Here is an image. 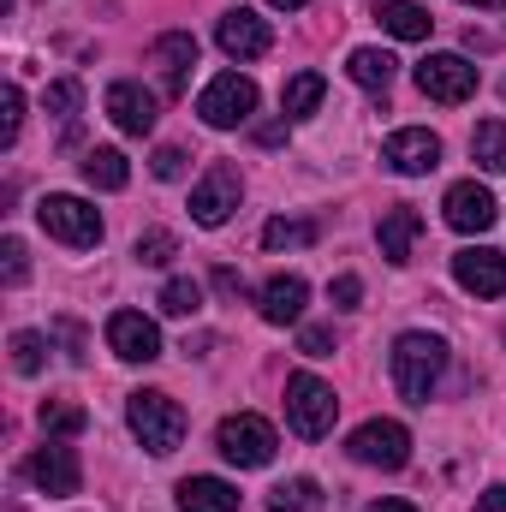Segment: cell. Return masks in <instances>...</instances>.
<instances>
[{
	"label": "cell",
	"instance_id": "cell-24",
	"mask_svg": "<svg viewBox=\"0 0 506 512\" xmlns=\"http://www.w3.org/2000/svg\"><path fill=\"white\" fill-rule=\"evenodd\" d=\"M84 179L96 185V191H126L131 185V167L120 149H84Z\"/></svg>",
	"mask_w": 506,
	"mask_h": 512
},
{
	"label": "cell",
	"instance_id": "cell-17",
	"mask_svg": "<svg viewBox=\"0 0 506 512\" xmlns=\"http://www.w3.org/2000/svg\"><path fill=\"white\" fill-rule=\"evenodd\" d=\"M453 280L477 298H506V256L501 251H459L453 256Z\"/></svg>",
	"mask_w": 506,
	"mask_h": 512
},
{
	"label": "cell",
	"instance_id": "cell-1",
	"mask_svg": "<svg viewBox=\"0 0 506 512\" xmlns=\"http://www.w3.org/2000/svg\"><path fill=\"white\" fill-rule=\"evenodd\" d=\"M387 370H393V387L411 405H429L435 387H441V370H447V340H435V334H399Z\"/></svg>",
	"mask_w": 506,
	"mask_h": 512
},
{
	"label": "cell",
	"instance_id": "cell-39",
	"mask_svg": "<svg viewBox=\"0 0 506 512\" xmlns=\"http://www.w3.org/2000/svg\"><path fill=\"white\" fill-rule=\"evenodd\" d=\"M215 286H221V292H239V286H245V280H239V274H233V268H215Z\"/></svg>",
	"mask_w": 506,
	"mask_h": 512
},
{
	"label": "cell",
	"instance_id": "cell-33",
	"mask_svg": "<svg viewBox=\"0 0 506 512\" xmlns=\"http://www.w3.org/2000/svg\"><path fill=\"white\" fill-rule=\"evenodd\" d=\"M0 108H6V114H0V143L12 149V143H18V126H24V90H18V84H6Z\"/></svg>",
	"mask_w": 506,
	"mask_h": 512
},
{
	"label": "cell",
	"instance_id": "cell-28",
	"mask_svg": "<svg viewBox=\"0 0 506 512\" xmlns=\"http://www.w3.org/2000/svg\"><path fill=\"white\" fill-rule=\"evenodd\" d=\"M155 304H161V316H197L203 310V286L197 280H167Z\"/></svg>",
	"mask_w": 506,
	"mask_h": 512
},
{
	"label": "cell",
	"instance_id": "cell-6",
	"mask_svg": "<svg viewBox=\"0 0 506 512\" xmlns=\"http://www.w3.org/2000/svg\"><path fill=\"white\" fill-rule=\"evenodd\" d=\"M346 453H352L358 465L399 471V465L411 459V429H405V423H393V417H370V423H358V429H352Z\"/></svg>",
	"mask_w": 506,
	"mask_h": 512
},
{
	"label": "cell",
	"instance_id": "cell-34",
	"mask_svg": "<svg viewBox=\"0 0 506 512\" xmlns=\"http://www.w3.org/2000/svg\"><path fill=\"white\" fill-rule=\"evenodd\" d=\"M0 274H6V286H24L30 262H24V245L18 239H0Z\"/></svg>",
	"mask_w": 506,
	"mask_h": 512
},
{
	"label": "cell",
	"instance_id": "cell-41",
	"mask_svg": "<svg viewBox=\"0 0 506 512\" xmlns=\"http://www.w3.org/2000/svg\"><path fill=\"white\" fill-rule=\"evenodd\" d=\"M268 6H280V12H304V0H268Z\"/></svg>",
	"mask_w": 506,
	"mask_h": 512
},
{
	"label": "cell",
	"instance_id": "cell-35",
	"mask_svg": "<svg viewBox=\"0 0 506 512\" xmlns=\"http://www.w3.org/2000/svg\"><path fill=\"white\" fill-rule=\"evenodd\" d=\"M328 298H334L340 310H358V304H364V280H358V274H340V280L328 286Z\"/></svg>",
	"mask_w": 506,
	"mask_h": 512
},
{
	"label": "cell",
	"instance_id": "cell-2",
	"mask_svg": "<svg viewBox=\"0 0 506 512\" xmlns=\"http://www.w3.org/2000/svg\"><path fill=\"white\" fill-rule=\"evenodd\" d=\"M126 417H131V435H137L155 459H161V453H173V447L185 441V405H179L173 393H161V387L131 393Z\"/></svg>",
	"mask_w": 506,
	"mask_h": 512
},
{
	"label": "cell",
	"instance_id": "cell-29",
	"mask_svg": "<svg viewBox=\"0 0 506 512\" xmlns=\"http://www.w3.org/2000/svg\"><path fill=\"white\" fill-rule=\"evenodd\" d=\"M84 405H66V399H48L42 405V435H84Z\"/></svg>",
	"mask_w": 506,
	"mask_h": 512
},
{
	"label": "cell",
	"instance_id": "cell-9",
	"mask_svg": "<svg viewBox=\"0 0 506 512\" xmlns=\"http://www.w3.org/2000/svg\"><path fill=\"white\" fill-rule=\"evenodd\" d=\"M239 197H245L239 167L215 161V167L197 179V191H191V221H197V227H227V221H233V209H239Z\"/></svg>",
	"mask_w": 506,
	"mask_h": 512
},
{
	"label": "cell",
	"instance_id": "cell-26",
	"mask_svg": "<svg viewBox=\"0 0 506 512\" xmlns=\"http://www.w3.org/2000/svg\"><path fill=\"white\" fill-rule=\"evenodd\" d=\"M471 155L489 173H506V120H483V126L471 131Z\"/></svg>",
	"mask_w": 506,
	"mask_h": 512
},
{
	"label": "cell",
	"instance_id": "cell-21",
	"mask_svg": "<svg viewBox=\"0 0 506 512\" xmlns=\"http://www.w3.org/2000/svg\"><path fill=\"white\" fill-rule=\"evenodd\" d=\"M179 512H239V489L227 477H185L179 483Z\"/></svg>",
	"mask_w": 506,
	"mask_h": 512
},
{
	"label": "cell",
	"instance_id": "cell-5",
	"mask_svg": "<svg viewBox=\"0 0 506 512\" xmlns=\"http://www.w3.org/2000/svg\"><path fill=\"white\" fill-rule=\"evenodd\" d=\"M36 221H42V233H48V239L72 245V251H90V245H102V215H96L84 197H66V191H54V197H42V203H36Z\"/></svg>",
	"mask_w": 506,
	"mask_h": 512
},
{
	"label": "cell",
	"instance_id": "cell-8",
	"mask_svg": "<svg viewBox=\"0 0 506 512\" xmlns=\"http://www.w3.org/2000/svg\"><path fill=\"white\" fill-rule=\"evenodd\" d=\"M197 114H203V126H215V131L245 126V120L256 114V84L245 78V72H221V78L197 96Z\"/></svg>",
	"mask_w": 506,
	"mask_h": 512
},
{
	"label": "cell",
	"instance_id": "cell-38",
	"mask_svg": "<svg viewBox=\"0 0 506 512\" xmlns=\"http://www.w3.org/2000/svg\"><path fill=\"white\" fill-rule=\"evenodd\" d=\"M477 512H506V483L483 489V495H477Z\"/></svg>",
	"mask_w": 506,
	"mask_h": 512
},
{
	"label": "cell",
	"instance_id": "cell-20",
	"mask_svg": "<svg viewBox=\"0 0 506 512\" xmlns=\"http://www.w3.org/2000/svg\"><path fill=\"white\" fill-rule=\"evenodd\" d=\"M376 24L387 36H399V42H423L435 30L429 6H417V0H376Z\"/></svg>",
	"mask_w": 506,
	"mask_h": 512
},
{
	"label": "cell",
	"instance_id": "cell-13",
	"mask_svg": "<svg viewBox=\"0 0 506 512\" xmlns=\"http://www.w3.org/2000/svg\"><path fill=\"white\" fill-rule=\"evenodd\" d=\"M441 215H447V227L453 233H489L495 227V197H489V185H477V179H459L453 191H447V203H441Z\"/></svg>",
	"mask_w": 506,
	"mask_h": 512
},
{
	"label": "cell",
	"instance_id": "cell-37",
	"mask_svg": "<svg viewBox=\"0 0 506 512\" xmlns=\"http://www.w3.org/2000/svg\"><path fill=\"white\" fill-rule=\"evenodd\" d=\"M298 352H304V358H328V352H334V328H304V334H298Z\"/></svg>",
	"mask_w": 506,
	"mask_h": 512
},
{
	"label": "cell",
	"instance_id": "cell-19",
	"mask_svg": "<svg viewBox=\"0 0 506 512\" xmlns=\"http://www.w3.org/2000/svg\"><path fill=\"white\" fill-rule=\"evenodd\" d=\"M304 298H310V286H304L298 274H274V280L256 292V310H262V322L286 328V322H298V316H304Z\"/></svg>",
	"mask_w": 506,
	"mask_h": 512
},
{
	"label": "cell",
	"instance_id": "cell-36",
	"mask_svg": "<svg viewBox=\"0 0 506 512\" xmlns=\"http://www.w3.org/2000/svg\"><path fill=\"white\" fill-rule=\"evenodd\" d=\"M149 167H155V179H179V173H185V149H173V143H161Z\"/></svg>",
	"mask_w": 506,
	"mask_h": 512
},
{
	"label": "cell",
	"instance_id": "cell-11",
	"mask_svg": "<svg viewBox=\"0 0 506 512\" xmlns=\"http://www.w3.org/2000/svg\"><path fill=\"white\" fill-rule=\"evenodd\" d=\"M381 161H387L393 173H405V179L435 173V167H441V137L423 131V126H405V131H393V137L381 143Z\"/></svg>",
	"mask_w": 506,
	"mask_h": 512
},
{
	"label": "cell",
	"instance_id": "cell-32",
	"mask_svg": "<svg viewBox=\"0 0 506 512\" xmlns=\"http://www.w3.org/2000/svg\"><path fill=\"white\" fill-rule=\"evenodd\" d=\"M78 102H84V84H78V78L48 84V114H54V120H72V114H78Z\"/></svg>",
	"mask_w": 506,
	"mask_h": 512
},
{
	"label": "cell",
	"instance_id": "cell-16",
	"mask_svg": "<svg viewBox=\"0 0 506 512\" xmlns=\"http://www.w3.org/2000/svg\"><path fill=\"white\" fill-rule=\"evenodd\" d=\"M149 66L161 72V90H167V96H185V84H191V66H197V36H185V30H167V36H155V48H149Z\"/></svg>",
	"mask_w": 506,
	"mask_h": 512
},
{
	"label": "cell",
	"instance_id": "cell-15",
	"mask_svg": "<svg viewBox=\"0 0 506 512\" xmlns=\"http://www.w3.org/2000/svg\"><path fill=\"white\" fill-rule=\"evenodd\" d=\"M108 120L126 131V137H149L155 120H161V102H155V90H143V84L120 78V84L108 90Z\"/></svg>",
	"mask_w": 506,
	"mask_h": 512
},
{
	"label": "cell",
	"instance_id": "cell-43",
	"mask_svg": "<svg viewBox=\"0 0 506 512\" xmlns=\"http://www.w3.org/2000/svg\"><path fill=\"white\" fill-rule=\"evenodd\" d=\"M501 90H506V84H501Z\"/></svg>",
	"mask_w": 506,
	"mask_h": 512
},
{
	"label": "cell",
	"instance_id": "cell-14",
	"mask_svg": "<svg viewBox=\"0 0 506 512\" xmlns=\"http://www.w3.org/2000/svg\"><path fill=\"white\" fill-rule=\"evenodd\" d=\"M215 42H221V54L227 60H262L268 48H274V30H268V18H256V12H227L221 24H215Z\"/></svg>",
	"mask_w": 506,
	"mask_h": 512
},
{
	"label": "cell",
	"instance_id": "cell-30",
	"mask_svg": "<svg viewBox=\"0 0 506 512\" xmlns=\"http://www.w3.org/2000/svg\"><path fill=\"white\" fill-rule=\"evenodd\" d=\"M179 256V239L167 233V227H149V233H137V262L143 268H167Z\"/></svg>",
	"mask_w": 506,
	"mask_h": 512
},
{
	"label": "cell",
	"instance_id": "cell-25",
	"mask_svg": "<svg viewBox=\"0 0 506 512\" xmlns=\"http://www.w3.org/2000/svg\"><path fill=\"white\" fill-rule=\"evenodd\" d=\"M268 512H322V483L316 477H292L268 495Z\"/></svg>",
	"mask_w": 506,
	"mask_h": 512
},
{
	"label": "cell",
	"instance_id": "cell-22",
	"mask_svg": "<svg viewBox=\"0 0 506 512\" xmlns=\"http://www.w3.org/2000/svg\"><path fill=\"white\" fill-rule=\"evenodd\" d=\"M322 96H328V78L322 72H298V78H286L280 108H286V120H310L322 108Z\"/></svg>",
	"mask_w": 506,
	"mask_h": 512
},
{
	"label": "cell",
	"instance_id": "cell-40",
	"mask_svg": "<svg viewBox=\"0 0 506 512\" xmlns=\"http://www.w3.org/2000/svg\"><path fill=\"white\" fill-rule=\"evenodd\" d=\"M364 512H417V507H411V501H370Z\"/></svg>",
	"mask_w": 506,
	"mask_h": 512
},
{
	"label": "cell",
	"instance_id": "cell-12",
	"mask_svg": "<svg viewBox=\"0 0 506 512\" xmlns=\"http://www.w3.org/2000/svg\"><path fill=\"white\" fill-rule=\"evenodd\" d=\"M108 346H114V358H126V364H155V358H161V328H155L143 310H114V316H108Z\"/></svg>",
	"mask_w": 506,
	"mask_h": 512
},
{
	"label": "cell",
	"instance_id": "cell-31",
	"mask_svg": "<svg viewBox=\"0 0 506 512\" xmlns=\"http://www.w3.org/2000/svg\"><path fill=\"white\" fill-rule=\"evenodd\" d=\"M42 358H48V352H42V334H30V328L12 334V370H18V376H36Z\"/></svg>",
	"mask_w": 506,
	"mask_h": 512
},
{
	"label": "cell",
	"instance_id": "cell-10",
	"mask_svg": "<svg viewBox=\"0 0 506 512\" xmlns=\"http://www.w3.org/2000/svg\"><path fill=\"white\" fill-rule=\"evenodd\" d=\"M24 477H30L48 501H66V495H78V489H84V465H78V453H72L66 441L36 447V453H30V465H24Z\"/></svg>",
	"mask_w": 506,
	"mask_h": 512
},
{
	"label": "cell",
	"instance_id": "cell-3",
	"mask_svg": "<svg viewBox=\"0 0 506 512\" xmlns=\"http://www.w3.org/2000/svg\"><path fill=\"white\" fill-rule=\"evenodd\" d=\"M286 417H292V429L304 441H322L334 429V417H340V399H334V387L322 376L298 370V376H286Z\"/></svg>",
	"mask_w": 506,
	"mask_h": 512
},
{
	"label": "cell",
	"instance_id": "cell-4",
	"mask_svg": "<svg viewBox=\"0 0 506 512\" xmlns=\"http://www.w3.org/2000/svg\"><path fill=\"white\" fill-rule=\"evenodd\" d=\"M215 447H221V459H227V465H239V471H262V465L274 459L280 435H274V423H268V417L239 411V417H227V423L215 429Z\"/></svg>",
	"mask_w": 506,
	"mask_h": 512
},
{
	"label": "cell",
	"instance_id": "cell-23",
	"mask_svg": "<svg viewBox=\"0 0 506 512\" xmlns=\"http://www.w3.org/2000/svg\"><path fill=\"white\" fill-rule=\"evenodd\" d=\"M346 72H352V84H364V90H387L393 72H399V60H393L387 48H352Z\"/></svg>",
	"mask_w": 506,
	"mask_h": 512
},
{
	"label": "cell",
	"instance_id": "cell-27",
	"mask_svg": "<svg viewBox=\"0 0 506 512\" xmlns=\"http://www.w3.org/2000/svg\"><path fill=\"white\" fill-rule=\"evenodd\" d=\"M262 245L268 251H304V245H316V221H286L280 215V221L262 227Z\"/></svg>",
	"mask_w": 506,
	"mask_h": 512
},
{
	"label": "cell",
	"instance_id": "cell-7",
	"mask_svg": "<svg viewBox=\"0 0 506 512\" xmlns=\"http://www.w3.org/2000/svg\"><path fill=\"white\" fill-rule=\"evenodd\" d=\"M477 66L465 60V54H429L423 66H417V90L429 96V102H441V108H459V102H471L477 96Z\"/></svg>",
	"mask_w": 506,
	"mask_h": 512
},
{
	"label": "cell",
	"instance_id": "cell-18",
	"mask_svg": "<svg viewBox=\"0 0 506 512\" xmlns=\"http://www.w3.org/2000/svg\"><path fill=\"white\" fill-rule=\"evenodd\" d=\"M417 233H423V215H417L411 203H393V209L376 221V245H381V256H387L393 268H399V262H411Z\"/></svg>",
	"mask_w": 506,
	"mask_h": 512
},
{
	"label": "cell",
	"instance_id": "cell-42",
	"mask_svg": "<svg viewBox=\"0 0 506 512\" xmlns=\"http://www.w3.org/2000/svg\"><path fill=\"white\" fill-rule=\"evenodd\" d=\"M465 6H489V12H501L506 0H465Z\"/></svg>",
	"mask_w": 506,
	"mask_h": 512
}]
</instances>
